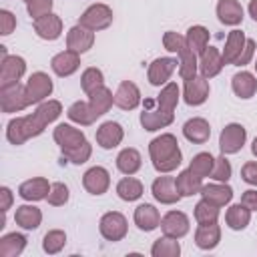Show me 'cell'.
<instances>
[{
    "label": "cell",
    "instance_id": "obj_1",
    "mask_svg": "<svg viewBox=\"0 0 257 257\" xmlns=\"http://www.w3.org/2000/svg\"><path fill=\"white\" fill-rule=\"evenodd\" d=\"M179 102V86L169 82L157 98H147L141 112V124L147 131H159L173 122L175 106Z\"/></svg>",
    "mask_w": 257,
    "mask_h": 257
},
{
    "label": "cell",
    "instance_id": "obj_2",
    "mask_svg": "<svg viewBox=\"0 0 257 257\" xmlns=\"http://www.w3.org/2000/svg\"><path fill=\"white\" fill-rule=\"evenodd\" d=\"M149 153H151V161L153 167L159 173H171L181 165V149L177 139L171 133H165L157 139L151 141L149 145Z\"/></svg>",
    "mask_w": 257,
    "mask_h": 257
},
{
    "label": "cell",
    "instance_id": "obj_3",
    "mask_svg": "<svg viewBox=\"0 0 257 257\" xmlns=\"http://www.w3.org/2000/svg\"><path fill=\"white\" fill-rule=\"evenodd\" d=\"M44 126L46 124L36 116V112L28 114V116H18V118H12L8 122L6 137L12 145H22L32 137H38L44 131Z\"/></svg>",
    "mask_w": 257,
    "mask_h": 257
},
{
    "label": "cell",
    "instance_id": "obj_4",
    "mask_svg": "<svg viewBox=\"0 0 257 257\" xmlns=\"http://www.w3.org/2000/svg\"><path fill=\"white\" fill-rule=\"evenodd\" d=\"M245 139H247V131H245V126L239 124V122H231V124H227V126L221 131V137H219V149H221L223 155L237 153V151L243 149Z\"/></svg>",
    "mask_w": 257,
    "mask_h": 257
},
{
    "label": "cell",
    "instance_id": "obj_5",
    "mask_svg": "<svg viewBox=\"0 0 257 257\" xmlns=\"http://www.w3.org/2000/svg\"><path fill=\"white\" fill-rule=\"evenodd\" d=\"M110 22H112V10L106 4H92L80 16V26H84L92 32L110 26Z\"/></svg>",
    "mask_w": 257,
    "mask_h": 257
},
{
    "label": "cell",
    "instance_id": "obj_6",
    "mask_svg": "<svg viewBox=\"0 0 257 257\" xmlns=\"http://www.w3.org/2000/svg\"><path fill=\"white\" fill-rule=\"evenodd\" d=\"M0 104L4 112H18L22 108H26L28 96H26V86L22 84H12L6 88H0Z\"/></svg>",
    "mask_w": 257,
    "mask_h": 257
},
{
    "label": "cell",
    "instance_id": "obj_7",
    "mask_svg": "<svg viewBox=\"0 0 257 257\" xmlns=\"http://www.w3.org/2000/svg\"><path fill=\"white\" fill-rule=\"evenodd\" d=\"M26 70V62L20 56H6L0 62V88L18 84V80L22 78Z\"/></svg>",
    "mask_w": 257,
    "mask_h": 257
},
{
    "label": "cell",
    "instance_id": "obj_8",
    "mask_svg": "<svg viewBox=\"0 0 257 257\" xmlns=\"http://www.w3.org/2000/svg\"><path fill=\"white\" fill-rule=\"evenodd\" d=\"M100 235L108 241H120L124 235H126V219L124 215L116 213V211H110L106 215H102L100 219Z\"/></svg>",
    "mask_w": 257,
    "mask_h": 257
},
{
    "label": "cell",
    "instance_id": "obj_9",
    "mask_svg": "<svg viewBox=\"0 0 257 257\" xmlns=\"http://www.w3.org/2000/svg\"><path fill=\"white\" fill-rule=\"evenodd\" d=\"M50 92H52V80H50L48 74H44V72L30 74V78L26 82V96H28L30 104L44 100Z\"/></svg>",
    "mask_w": 257,
    "mask_h": 257
},
{
    "label": "cell",
    "instance_id": "obj_10",
    "mask_svg": "<svg viewBox=\"0 0 257 257\" xmlns=\"http://www.w3.org/2000/svg\"><path fill=\"white\" fill-rule=\"evenodd\" d=\"M209 96V82L207 78L201 74H195L191 78H185V102L191 106L203 104Z\"/></svg>",
    "mask_w": 257,
    "mask_h": 257
},
{
    "label": "cell",
    "instance_id": "obj_11",
    "mask_svg": "<svg viewBox=\"0 0 257 257\" xmlns=\"http://www.w3.org/2000/svg\"><path fill=\"white\" fill-rule=\"evenodd\" d=\"M161 229L167 237H183L189 233V217L183 211H169L163 219H161Z\"/></svg>",
    "mask_w": 257,
    "mask_h": 257
},
{
    "label": "cell",
    "instance_id": "obj_12",
    "mask_svg": "<svg viewBox=\"0 0 257 257\" xmlns=\"http://www.w3.org/2000/svg\"><path fill=\"white\" fill-rule=\"evenodd\" d=\"M82 185L90 195H102V193H106V189L110 185V175L104 167H92L84 173Z\"/></svg>",
    "mask_w": 257,
    "mask_h": 257
},
{
    "label": "cell",
    "instance_id": "obj_13",
    "mask_svg": "<svg viewBox=\"0 0 257 257\" xmlns=\"http://www.w3.org/2000/svg\"><path fill=\"white\" fill-rule=\"evenodd\" d=\"M139 102H141V90H139V86L135 82H131V80L120 82L118 88H116V92H114V104L118 108H122V110H133V108L139 106Z\"/></svg>",
    "mask_w": 257,
    "mask_h": 257
},
{
    "label": "cell",
    "instance_id": "obj_14",
    "mask_svg": "<svg viewBox=\"0 0 257 257\" xmlns=\"http://www.w3.org/2000/svg\"><path fill=\"white\" fill-rule=\"evenodd\" d=\"M153 195L163 205H173V203H177L181 199V193H179L173 177H159V179H155L153 181Z\"/></svg>",
    "mask_w": 257,
    "mask_h": 257
},
{
    "label": "cell",
    "instance_id": "obj_15",
    "mask_svg": "<svg viewBox=\"0 0 257 257\" xmlns=\"http://www.w3.org/2000/svg\"><path fill=\"white\" fill-rule=\"evenodd\" d=\"M92 42H94V34H92V30H88V28H84V26H72L70 30H68V34H66V46H68V50H74V52H86L90 46H92Z\"/></svg>",
    "mask_w": 257,
    "mask_h": 257
},
{
    "label": "cell",
    "instance_id": "obj_16",
    "mask_svg": "<svg viewBox=\"0 0 257 257\" xmlns=\"http://www.w3.org/2000/svg\"><path fill=\"white\" fill-rule=\"evenodd\" d=\"M223 64H225V62H223V54H221L217 48H213V46H207V48L203 50L201 58H199V70H201V74H203L205 78L217 76V74L221 72Z\"/></svg>",
    "mask_w": 257,
    "mask_h": 257
},
{
    "label": "cell",
    "instance_id": "obj_17",
    "mask_svg": "<svg viewBox=\"0 0 257 257\" xmlns=\"http://www.w3.org/2000/svg\"><path fill=\"white\" fill-rule=\"evenodd\" d=\"M175 68H177L175 58H157V60H153L151 66H149V82L155 84V86L165 84L171 78V74L175 72Z\"/></svg>",
    "mask_w": 257,
    "mask_h": 257
},
{
    "label": "cell",
    "instance_id": "obj_18",
    "mask_svg": "<svg viewBox=\"0 0 257 257\" xmlns=\"http://www.w3.org/2000/svg\"><path fill=\"white\" fill-rule=\"evenodd\" d=\"M122 126L118 122H112V120H106L98 126L96 131V143L102 147V149H114L116 145H120L122 141Z\"/></svg>",
    "mask_w": 257,
    "mask_h": 257
},
{
    "label": "cell",
    "instance_id": "obj_19",
    "mask_svg": "<svg viewBox=\"0 0 257 257\" xmlns=\"http://www.w3.org/2000/svg\"><path fill=\"white\" fill-rule=\"evenodd\" d=\"M50 187L48 181L44 177H36V179H30V181H24L18 189V195L26 201H40V199H46L48 193H50Z\"/></svg>",
    "mask_w": 257,
    "mask_h": 257
},
{
    "label": "cell",
    "instance_id": "obj_20",
    "mask_svg": "<svg viewBox=\"0 0 257 257\" xmlns=\"http://www.w3.org/2000/svg\"><path fill=\"white\" fill-rule=\"evenodd\" d=\"M201 195L205 201L217 205V207H223L227 205L231 199H233V189L225 183H209V185H203L201 187Z\"/></svg>",
    "mask_w": 257,
    "mask_h": 257
},
{
    "label": "cell",
    "instance_id": "obj_21",
    "mask_svg": "<svg viewBox=\"0 0 257 257\" xmlns=\"http://www.w3.org/2000/svg\"><path fill=\"white\" fill-rule=\"evenodd\" d=\"M34 30L44 40H56L62 32V20L56 14H46L42 18L34 20Z\"/></svg>",
    "mask_w": 257,
    "mask_h": 257
},
{
    "label": "cell",
    "instance_id": "obj_22",
    "mask_svg": "<svg viewBox=\"0 0 257 257\" xmlns=\"http://www.w3.org/2000/svg\"><path fill=\"white\" fill-rule=\"evenodd\" d=\"M78 64H80V56H78V52H74V50L58 52V54L50 60V66H52V70H54L58 76H70L72 72H76Z\"/></svg>",
    "mask_w": 257,
    "mask_h": 257
},
{
    "label": "cell",
    "instance_id": "obj_23",
    "mask_svg": "<svg viewBox=\"0 0 257 257\" xmlns=\"http://www.w3.org/2000/svg\"><path fill=\"white\" fill-rule=\"evenodd\" d=\"M54 141L60 145L62 151H66V149H74V147L82 145L86 139H84V133L82 131H78V128L62 122V124H58L54 128Z\"/></svg>",
    "mask_w": 257,
    "mask_h": 257
},
{
    "label": "cell",
    "instance_id": "obj_24",
    "mask_svg": "<svg viewBox=\"0 0 257 257\" xmlns=\"http://www.w3.org/2000/svg\"><path fill=\"white\" fill-rule=\"evenodd\" d=\"M183 135H185L187 141L197 143V145H203V143H207L209 137H211V126H209V122H207L205 118L197 116V118H191V120L185 122Z\"/></svg>",
    "mask_w": 257,
    "mask_h": 257
},
{
    "label": "cell",
    "instance_id": "obj_25",
    "mask_svg": "<svg viewBox=\"0 0 257 257\" xmlns=\"http://www.w3.org/2000/svg\"><path fill=\"white\" fill-rule=\"evenodd\" d=\"M135 223L141 231H153L161 225V215L153 205L143 203L135 209Z\"/></svg>",
    "mask_w": 257,
    "mask_h": 257
},
{
    "label": "cell",
    "instance_id": "obj_26",
    "mask_svg": "<svg viewBox=\"0 0 257 257\" xmlns=\"http://www.w3.org/2000/svg\"><path fill=\"white\" fill-rule=\"evenodd\" d=\"M221 241V229L215 223H201L195 231V243L201 247V249H213L217 247V243Z\"/></svg>",
    "mask_w": 257,
    "mask_h": 257
},
{
    "label": "cell",
    "instance_id": "obj_27",
    "mask_svg": "<svg viewBox=\"0 0 257 257\" xmlns=\"http://www.w3.org/2000/svg\"><path fill=\"white\" fill-rule=\"evenodd\" d=\"M217 16L223 24L235 26L243 20V8L237 0H219L217 4Z\"/></svg>",
    "mask_w": 257,
    "mask_h": 257
},
{
    "label": "cell",
    "instance_id": "obj_28",
    "mask_svg": "<svg viewBox=\"0 0 257 257\" xmlns=\"http://www.w3.org/2000/svg\"><path fill=\"white\" fill-rule=\"evenodd\" d=\"M247 38L241 30H231L229 36H227V42H225V50H223V62L225 64H235V60L239 58L243 46H245Z\"/></svg>",
    "mask_w": 257,
    "mask_h": 257
},
{
    "label": "cell",
    "instance_id": "obj_29",
    "mask_svg": "<svg viewBox=\"0 0 257 257\" xmlns=\"http://www.w3.org/2000/svg\"><path fill=\"white\" fill-rule=\"evenodd\" d=\"M231 86H233V92L241 98H251L255 92H257V78L251 74V72H237L231 80Z\"/></svg>",
    "mask_w": 257,
    "mask_h": 257
},
{
    "label": "cell",
    "instance_id": "obj_30",
    "mask_svg": "<svg viewBox=\"0 0 257 257\" xmlns=\"http://www.w3.org/2000/svg\"><path fill=\"white\" fill-rule=\"evenodd\" d=\"M175 185H177V189H179L181 197L197 195V193H201V187H203L201 177H199V175H195L191 169L181 171V173L177 175V179H175Z\"/></svg>",
    "mask_w": 257,
    "mask_h": 257
},
{
    "label": "cell",
    "instance_id": "obj_31",
    "mask_svg": "<svg viewBox=\"0 0 257 257\" xmlns=\"http://www.w3.org/2000/svg\"><path fill=\"white\" fill-rule=\"evenodd\" d=\"M112 102H114V96H112V92H110L104 84L98 86V88H94V90L88 94V104H90V108L94 110L96 116H102V114L112 106Z\"/></svg>",
    "mask_w": 257,
    "mask_h": 257
},
{
    "label": "cell",
    "instance_id": "obj_32",
    "mask_svg": "<svg viewBox=\"0 0 257 257\" xmlns=\"http://www.w3.org/2000/svg\"><path fill=\"white\" fill-rule=\"evenodd\" d=\"M14 221L22 227V229H36L42 221V213L38 207H32V205H22L16 209V215H14Z\"/></svg>",
    "mask_w": 257,
    "mask_h": 257
},
{
    "label": "cell",
    "instance_id": "obj_33",
    "mask_svg": "<svg viewBox=\"0 0 257 257\" xmlns=\"http://www.w3.org/2000/svg\"><path fill=\"white\" fill-rule=\"evenodd\" d=\"M116 167L124 175H135L141 169V153L137 149H122L116 157Z\"/></svg>",
    "mask_w": 257,
    "mask_h": 257
},
{
    "label": "cell",
    "instance_id": "obj_34",
    "mask_svg": "<svg viewBox=\"0 0 257 257\" xmlns=\"http://www.w3.org/2000/svg\"><path fill=\"white\" fill-rule=\"evenodd\" d=\"M225 221H227V225H229L231 229L241 231V229H245V227L249 225V221H251V209H247L243 203L233 205V207H229V211H227V215H225Z\"/></svg>",
    "mask_w": 257,
    "mask_h": 257
},
{
    "label": "cell",
    "instance_id": "obj_35",
    "mask_svg": "<svg viewBox=\"0 0 257 257\" xmlns=\"http://www.w3.org/2000/svg\"><path fill=\"white\" fill-rule=\"evenodd\" d=\"M26 247V239L20 233H8L0 239V257H16Z\"/></svg>",
    "mask_w": 257,
    "mask_h": 257
},
{
    "label": "cell",
    "instance_id": "obj_36",
    "mask_svg": "<svg viewBox=\"0 0 257 257\" xmlns=\"http://www.w3.org/2000/svg\"><path fill=\"white\" fill-rule=\"evenodd\" d=\"M187 44L195 54H203V50L209 46V30L205 26H191L187 30Z\"/></svg>",
    "mask_w": 257,
    "mask_h": 257
},
{
    "label": "cell",
    "instance_id": "obj_37",
    "mask_svg": "<svg viewBox=\"0 0 257 257\" xmlns=\"http://www.w3.org/2000/svg\"><path fill=\"white\" fill-rule=\"evenodd\" d=\"M68 118L70 120H74V122H78V124H92L98 116L94 114V110L90 108V104L88 102H82V100H78V102H74V104H70V108H68Z\"/></svg>",
    "mask_w": 257,
    "mask_h": 257
},
{
    "label": "cell",
    "instance_id": "obj_38",
    "mask_svg": "<svg viewBox=\"0 0 257 257\" xmlns=\"http://www.w3.org/2000/svg\"><path fill=\"white\" fill-rule=\"evenodd\" d=\"M116 193L122 201H137L143 195V183L135 177H124L116 185Z\"/></svg>",
    "mask_w": 257,
    "mask_h": 257
},
{
    "label": "cell",
    "instance_id": "obj_39",
    "mask_svg": "<svg viewBox=\"0 0 257 257\" xmlns=\"http://www.w3.org/2000/svg\"><path fill=\"white\" fill-rule=\"evenodd\" d=\"M153 257H177L181 253V245L175 237H161L155 241L153 249H151Z\"/></svg>",
    "mask_w": 257,
    "mask_h": 257
},
{
    "label": "cell",
    "instance_id": "obj_40",
    "mask_svg": "<svg viewBox=\"0 0 257 257\" xmlns=\"http://www.w3.org/2000/svg\"><path fill=\"white\" fill-rule=\"evenodd\" d=\"M179 58H181V66H179V72L183 78H191L197 74V68H199V62H197V54L189 48V44L179 52Z\"/></svg>",
    "mask_w": 257,
    "mask_h": 257
},
{
    "label": "cell",
    "instance_id": "obj_41",
    "mask_svg": "<svg viewBox=\"0 0 257 257\" xmlns=\"http://www.w3.org/2000/svg\"><path fill=\"white\" fill-rule=\"evenodd\" d=\"M213 167H215V159H213L211 153H199V155H195L193 161H191V165H189V169L195 175H199L201 179L203 177H209L213 173Z\"/></svg>",
    "mask_w": 257,
    "mask_h": 257
},
{
    "label": "cell",
    "instance_id": "obj_42",
    "mask_svg": "<svg viewBox=\"0 0 257 257\" xmlns=\"http://www.w3.org/2000/svg\"><path fill=\"white\" fill-rule=\"evenodd\" d=\"M217 217H219V207L217 205H213L205 199L195 205V219H197L199 225L201 223H215Z\"/></svg>",
    "mask_w": 257,
    "mask_h": 257
},
{
    "label": "cell",
    "instance_id": "obj_43",
    "mask_svg": "<svg viewBox=\"0 0 257 257\" xmlns=\"http://www.w3.org/2000/svg\"><path fill=\"white\" fill-rule=\"evenodd\" d=\"M60 112H62V104H60L58 100H46V102H42V104L36 108V116H38L44 124L56 120V118L60 116Z\"/></svg>",
    "mask_w": 257,
    "mask_h": 257
},
{
    "label": "cell",
    "instance_id": "obj_44",
    "mask_svg": "<svg viewBox=\"0 0 257 257\" xmlns=\"http://www.w3.org/2000/svg\"><path fill=\"white\" fill-rule=\"evenodd\" d=\"M102 72L98 70V68H94V66H90V68H86L84 72H82V78H80V86H82V90L86 92V94H90L94 88H98V86H102Z\"/></svg>",
    "mask_w": 257,
    "mask_h": 257
},
{
    "label": "cell",
    "instance_id": "obj_45",
    "mask_svg": "<svg viewBox=\"0 0 257 257\" xmlns=\"http://www.w3.org/2000/svg\"><path fill=\"white\" fill-rule=\"evenodd\" d=\"M90 153H92V149H90V145L84 141L82 145H78V147H74V149L62 151V159H68V161L74 163V165H82V163L88 161Z\"/></svg>",
    "mask_w": 257,
    "mask_h": 257
},
{
    "label": "cell",
    "instance_id": "obj_46",
    "mask_svg": "<svg viewBox=\"0 0 257 257\" xmlns=\"http://www.w3.org/2000/svg\"><path fill=\"white\" fill-rule=\"evenodd\" d=\"M66 243V235L64 231L60 229H54V231H48L44 235V251L46 253H58Z\"/></svg>",
    "mask_w": 257,
    "mask_h": 257
},
{
    "label": "cell",
    "instance_id": "obj_47",
    "mask_svg": "<svg viewBox=\"0 0 257 257\" xmlns=\"http://www.w3.org/2000/svg\"><path fill=\"white\" fill-rule=\"evenodd\" d=\"M211 177L215 181H219V183H227L229 181V177H231V163L225 159V155L215 159V167H213Z\"/></svg>",
    "mask_w": 257,
    "mask_h": 257
},
{
    "label": "cell",
    "instance_id": "obj_48",
    "mask_svg": "<svg viewBox=\"0 0 257 257\" xmlns=\"http://www.w3.org/2000/svg\"><path fill=\"white\" fill-rule=\"evenodd\" d=\"M46 201H48L50 205H54V207L64 205V203L68 201V187H66L64 183H54V185L50 187V193H48Z\"/></svg>",
    "mask_w": 257,
    "mask_h": 257
},
{
    "label": "cell",
    "instance_id": "obj_49",
    "mask_svg": "<svg viewBox=\"0 0 257 257\" xmlns=\"http://www.w3.org/2000/svg\"><path fill=\"white\" fill-rule=\"evenodd\" d=\"M26 8H28V14L36 20V18H42V16L50 14L52 0H28L26 2Z\"/></svg>",
    "mask_w": 257,
    "mask_h": 257
},
{
    "label": "cell",
    "instance_id": "obj_50",
    "mask_svg": "<svg viewBox=\"0 0 257 257\" xmlns=\"http://www.w3.org/2000/svg\"><path fill=\"white\" fill-rule=\"evenodd\" d=\"M163 44H165V48L167 50H171V52H181L185 46H187V38L183 36V34H177V32H165V36H163Z\"/></svg>",
    "mask_w": 257,
    "mask_h": 257
},
{
    "label": "cell",
    "instance_id": "obj_51",
    "mask_svg": "<svg viewBox=\"0 0 257 257\" xmlns=\"http://www.w3.org/2000/svg\"><path fill=\"white\" fill-rule=\"evenodd\" d=\"M16 28V18L12 16V12L8 10H2L0 12V34H10L12 30Z\"/></svg>",
    "mask_w": 257,
    "mask_h": 257
},
{
    "label": "cell",
    "instance_id": "obj_52",
    "mask_svg": "<svg viewBox=\"0 0 257 257\" xmlns=\"http://www.w3.org/2000/svg\"><path fill=\"white\" fill-rule=\"evenodd\" d=\"M253 52H255V42H253L251 38H247V42H245V46H243V50H241L239 58L235 60V64H237V66H245V64H249V60H251Z\"/></svg>",
    "mask_w": 257,
    "mask_h": 257
},
{
    "label": "cell",
    "instance_id": "obj_53",
    "mask_svg": "<svg viewBox=\"0 0 257 257\" xmlns=\"http://www.w3.org/2000/svg\"><path fill=\"white\" fill-rule=\"evenodd\" d=\"M241 177L245 183L257 187V163H245L241 169Z\"/></svg>",
    "mask_w": 257,
    "mask_h": 257
},
{
    "label": "cell",
    "instance_id": "obj_54",
    "mask_svg": "<svg viewBox=\"0 0 257 257\" xmlns=\"http://www.w3.org/2000/svg\"><path fill=\"white\" fill-rule=\"evenodd\" d=\"M241 203H243L247 209L257 211V191H253V189L245 191V193H243V197H241Z\"/></svg>",
    "mask_w": 257,
    "mask_h": 257
},
{
    "label": "cell",
    "instance_id": "obj_55",
    "mask_svg": "<svg viewBox=\"0 0 257 257\" xmlns=\"http://www.w3.org/2000/svg\"><path fill=\"white\" fill-rule=\"evenodd\" d=\"M0 197H2L0 209H2V213H6V211L10 209V205H12V193H10V189H8V187H2V189H0Z\"/></svg>",
    "mask_w": 257,
    "mask_h": 257
},
{
    "label": "cell",
    "instance_id": "obj_56",
    "mask_svg": "<svg viewBox=\"0 0 257 257\" xmlns=\"http://www.w3.org/2000/svg\"><path fill=\"white\" fill-rule=\"evenodd\" d=\"M249 14H251L253 20L257 22V0H251V2H249Z\"/></svg>",
    "mask_w": 257,
    "mask_h": 257
},
{
    "label": "cell",
    "instance_id": "obj_57",
    "mask_svg": "<svg viewBox=\"0 0 257 257\" xmlns=\"http://www.w3.org/2000/svg\"><path fill=\"white\" fill-rule=\"evenodd\" d=\"M251 151H253V155H255V157H257V139H255V141H253V145H251Z\"/></svg>",
    "mask_w": 257,
    "mask_h": 257
},
{
    "label": "cell",
    "instance_id": "obj_58",
    "mask_svg": "<svg viewBox=\"0 0 257 257\" xmlns=\"http://www.w3.org/2000/svg\"><path fill=\"white\" fill-rule=\"evenodd\" d=\"M255 68H257V64H255Z\"/></svg>",
    "mask_w": 257,
    "mask_h": 257
},
{
    "label": "cell",
    "instance_id": "obj_59",
    "mask_svg": "<svg viewBox=\"0 0 257 257\" xmlns=\"http://www.w3.org/2000/svg\"><path fill=\"white\" fill-rule=\"evenodd\" d=\"M26 2H28V0H26Z\"/></svg>",
    "mask_w": 257,
    "mask_h": 257
}]
</instances>
